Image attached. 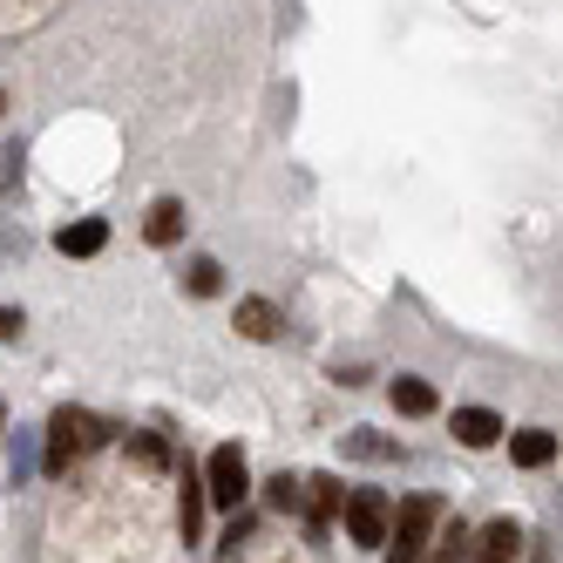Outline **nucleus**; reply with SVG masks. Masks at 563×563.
<instances>
[{"mask_svg":"<svg viewBox=\"0 0 563 563\" xmlns=\"http://www.w3.org/2000/svg\"><path fill=\"white\" fill-rule=\"evenodd\" d=\"M516 556H522V522L496 516L475 530V563H516Z\"/></svg>","mask_w":563,"mask_h":563,"instance_id":"obj_6","label":"nucleus"},{"mask_svg":"<svg viewBox=\"0 0 563 563\" xmlns=\"http://www.w3.org/2000/svg\"><path fill=\"white\" fill-rule=\"evenodd\" d=\"M387 394H394V415H408V421H421V415H434V408H441V400H434V387H428L421 374H400Z\"/></svg>","mask_w":563,"mask_h":563,"instance_id":"obj_14","label":"nucleus"},{"mask_svg":"<svg viewBox=\"0 0 563 563\" xmlns=\"http://www.w3.org/2000/svg\"><path fill=\"white\" fill-rule=\"evenodd\" d=\"M252 537V516L245 509H231V522H224V537H218V556H238V543Z\"/></svg>","mask_w":563,"mask_h":563,"instance_id":"obj_19","label":"nucleus"},{"mask_svg":"<svg viewBox=\"0 0 563 563\" xmlns=\"http://www.w3.org/2000/svg\"><path fill=\"white\" fill-rule=\"evenodd\" d=\"M130 455H136L143 468H170V441L150 434V428H136V434H130Z\"/></svg>","mask_w":563,"mask_h":563,"instance_id":"obj_18","label":"nucleus"},{"mask_svg":"<svg viewBox=\"0 0 563 563\" xmlns=\"http://www.w3.org/2000/svg\"><path fill=\"white\" fill-rule=\"evenodd\" d=\"M434 530H441V496H408L394 509V530H387V563H421Z\"/></svg>","mask_w":563,"mask_h":563,"instance_id":"obj_2","label":"nucleus"},{"mask_svg":"<svg viewBox=\"0 0 563 563\" xmlns=\"http://www.w3.org/2000/svg\"><path fill=\"white\" fill-rule=\"evenodd\" d=\"M0 115H8V89H0Z\"/></svg>","mask_w":563,"mask_h":563,"instance_id":"obj_21","label":"nucleus"},{"mask_svg":"<svg viewBox=\"0 0 563 563\" xmlns=\"http://www.w3.org/2000/svg\"><path fill=\"white\" fill-rule=\"evenodd\" d=\"M449 428H455V441H462V449H496V441L509 434L496 408H455V415H449Z\"/></svg>","mask_w":563,"mask_h":563,"instance_id":"obj_7","label":"nucleus"},{"mask_svg":"<svg viewBox=\"0 0 563 563\" xmlns=\"http://www.w3.org/2000/svg\"><path fill=\"white\" fill-rule=\"evenodd\" d=\"M346 482L340 475H306V516H312V530H327V522H340L346 516Z\"/></svg>","mask_w":563,"mask_h":563,"instance_id":"obj_5","label":"nucleus"},{"mask_svg":"<svg viewBox=\"0 0 563 563\" xmlns=\"http://www.w3.org/2000/svg\"><path fill=\"white\" fill-rule=\"evenodd\" d=\"M346 455L353 462H400V449H394V441H380L374 428H353L346 434Z\"/></svg>","mask_w":563,"mask_h":563,"instance_id":"obj_17","label":"nucleus"},{"mask_svg":"<svg viewBox=\"0 0 563 563\" xmlns=\"http://www.w3.org/2000/svg\"><path fill=\"white\" fill-rule=\"evenodd\" d=\"M421 563H475V530H462V522H441Z\"/></svg>","mask_w":563,"mask_h":563,"instance_id":"obj_13","label":"nucleus"},{"mask_svg":"<svg viewBox=\"0 0 563 563\" xmlns=\"http://www.w3.org/2000/svg\"><path fill=\"white\" fill-rule=\"evenodd\" d=\"M109 434H115V428L96 421L89 408H55V415H48V441H42V468H48V475H68L75 455H96Z\"/></svg>","mask_w":563,"mask_h":563,"instance_id":"obj_1","label":"nucleus"},{"mask_svg":"<svg viewBox=\"0 0 563 563\" xmlns=\"http://www.w3.org/2000/svg\"><path fill=\"white\" fill-rule=\"evenodd\" d=\"M21 327H27V319L14 306H0V340H21Z\"/></svg>","mask_w":563,"mask_h":563,"instance_id":"obj_20","label":"nucleus"},{"mask_svg":"<svg viewBox=\"0 0 563 563\" xmlns=\"http://www.w3.org/2000/svg\"><path fill=\"white\" fill-rule=\"evenodd\" d=\"M184 292H190V299H218V292H224V265H218V258H190V265H184Z\"/></svg>","mask_w":563,"mask_h":563,"instance_id":"obj_15","label":"nucleus"},{"mask_svg":"<svg viewBox=\"0 0 563 563\" xmlns=\"http://www.w3.org/2000/svg\"><path fill=\"white\" fill-rule=\"evenodd\" d=\"M205 509H211L205 468H184V496H177V530H184V543H197V530H205Z\"/></svg>","mask_w":563,"mask_h":563,"instance_id":"obj_10","label":"nucleus"},{"mask_svg":"<svg viewBox=\"0 0 563 563\" xmlns=\"http://www.w3.org/2000/svg\"><path fill=\"white\" fill-rule=\"evenodd\" d=\"M509 462L516 468H550L556 462V434L550 428H516L509 434Z\"/></svg>","mask_w":563,"mask_h":563,"instance_id":"obj_11","label":"nucleus"},{"mask_svg":"<svg viewBox=\"0 0 563 563\" xmlns=\"http://www.w3.org/2000/svg\"><path fill=\"white\" fill-rule=\"evenodd\" d=\"M0 434H8V408H0Z\"/></svg>","mask_w":563,"mask_h":563,"instance_id":"obj_22","label":"nucleus"},{"mask_svg":"<svg viewBox=\"0 0 563 563\" xmlns=\"http://www.w3.org/2000/svg\"><path fill=\"white\" fill-rule=\"evenodd\" d=\"M346 543L353 550H387V530H394V503L380 489H353L346 496Z\"/></svg>","mask_w":563,"mask_h":563,"instance_id":"obj_4","label":"nucleus"},{"mask_svg":"<svg viewBox=\"0 0 563 563\" xmlns=\"http://www.w3.org/2000/svg\"><path fill=\"white\" fill-rule=\"evenodd\" d=\"M102 245H109V224H102V218H75V224L55 231V252H62V258H96Z\"/></svg>","mask_w":563,"mask_h":563,"instance_id":"obj_9","label":"nucleus"},{"mask_svg":"<svg viewBox=\"0 0 563 563\" xmlns=\"http://www.w3.org/2000/svg\"><path fill=\"white\" fill-rule=\"evenodd\" d=\"M184 231H190V211L177 205V197H156V205H150V218H143V238H150L156 252H170Z\"/></svg>","mask_w":563,"mask_h":563,"instance_id":"obj_8","label":"nucleus"},{"mask_svg":"<svg viewBox=\"0 0 563 563\" xmlns=\"http://www.w3.org/2000/svg\"><path fill=\"white\" fill-rule=\"evenodd\" d=\"M205 496H211V509H245L252 468H245V449H238V441H224V449L205 455Z\"/></svg>","mask_w":563,"mask_h":563,"instance_id":"obj_3","label":"nucleus"},{"mask_svg":"<svg viewBox=\"0 0 563 563\" xmlns=\"http://www.w3.org/2000/svg\"><path fill=\"white\" fill-rule=\"evenodd\" d=\"M265 509H278V516H299V509H306V482H299L292 468H286V475H272V482H265Z\"/></svg>","mask_w":563,"mask_h":563,"instance_id":"obj_16","label":"nucleus"},{"mask_svg":"<svg viewBox=\"0 0 563 563\" xmlns=\"http://www.w3.org/2000/svg\"><path fill=\"white\" fill-rule=\"evenodd\" d=\"M238 333L245 340H278L286 333V312H278L272 299H238Z\"/></svg>","mask_w":563,"mask_h":563,"instance_id":"obj_12","label":"nucleus"}]
</instances>
